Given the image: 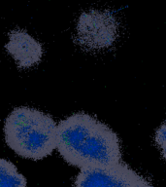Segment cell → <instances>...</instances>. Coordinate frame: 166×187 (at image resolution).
Listing matches in <instances>:
<instances>
[{"label":"cell","mask_w":166,"mask_h":187,"mask_svg":"<svg viewBox=\"0 0 166 187\" xmlns=\"http://www.w3.org/2000/svg\"><path fill=\"white\" fill-rule=\"evenodd\" d=\"M56 123L49 114L35 108L18 107L5 120V141L21 157L41 160L56 148Z\"/></svg>","instance_id":"2"},{"label":"cell","mask_w":166,"mask_h":187,"mask_svg":"<svg viewBox=\"0 0 166 187\" xmlns=\"http://www.w3.org/2000/svg\"><path fill=\"white\" fill-rule=\"evenodd\" d=\"M0 187H26V179L12 162L0 158Z\"/></svg>","instance_id":"6"},{"label":"cell","mask_w":166,"mask_h":187,"mask_svg":"<svg viewBox=\"0 0 166 187\" xmlns=\"http://www.w3.org/2000/svg\"><path fill=\"white\" fill-rule=\"evenodd\" d=\"M118 36V19L111 11L91 9L80 15L76 24V40L82 48L88 51L110 48Z\"/></svg>","instance_id":"3"},{"label":"cell","mask_w":166,"mask_h":187,"mask_svg":"<svg viewBox=\"0 0 166 187\" xmlns=\"http://www.w3.org/2000/svg\"><path fill=\"white\" fill-rule=\"evenodd\" d=\"M56 149L69 165L81 170L121 162V146L117 133L84 112L75 113L59 123Z\"/></svg>","instance_id":"1"},{"label":"cell","mask_w":166,"mask_h":187,"mask_svg":"<svg viewBox=\"0 0 166 187\" xmlns=\"http://www.w3.org/2000/svg\"><path fill=\"white\" fill-rule=\"evenodd\" d=\"M8 37L9 40L5 48L19 67L29 68L40 63L43 55L42 44L26 30L14 29Z\"/></svg>","instance_id":"5"},{"label":"cell","mask_w":166,"mask_h":187,"mask_svg":"<svg viewBox=\"0 0 166 187\" xmlns=\"http://www.w3.org/2000/svg\"><path fill=\"white\" fill-rule=\"evenodd\" d=\"M154 140L159 147L162 156L166 159V121L156 130Z\"/></svg>","instance_id":"7"},{"label":"cell","mask_w":166,"mask_h":187,"mask_svg":"<svg viewBox=\"0 0 166 187\" xmlns=\"http://www.w3.org/2000/svg\"><path fill=\"white\" fill-rule=\"evenodd\" d=\"M74 187H154L143 175L123 162L103 167L82 169Z\"/></svg>","instance_id":"4"}]
</instances>
